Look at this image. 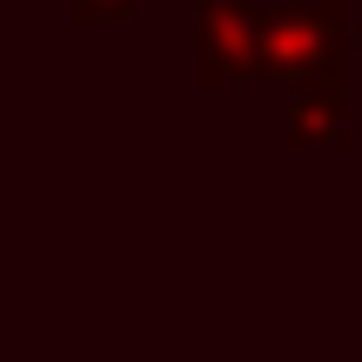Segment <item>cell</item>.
Returning <instances> with one entry per match:
<instances>
[{
  "mask_svg": "<svg viewBox=\"0 0 362 362\" xmlns=\"http://www.w3.org/2000/svg\"><path fill=\"white\" fill-rule=\"evenodd\" d=\"M349 13L342 0H302V7H269L262 13V81H309L342 67Z\"/></svg>",
  "mask_w": 362,
  "mask_h": 362,
  "instance_id": "cell-1",
  "label": "cell"
},
{
  "mask_svg": "<svg viewBox=\"0 0 362 362\" xmlns=\"http://www.w3.org/2000/svg\"><path fill=\"white\" fill-rule=\"evenodd\" d=\"M262 13L255 0H202L194 13V81L228 88V81L262 74Z\"/></svg>",
  "mask_w": 362,
  "mask_h": 362,
  "instance_id": "cell-2",
  "label": "cell"
},
{
  "mask_svg": "<svg viewBox=\"0 0 362 362\" xmlns=\"http://www.w3.org/2000/svg\"><path fill=\"white\" fill-rule=\"evenodd\" d=\"M288 141H296V148H342V141H349V128H342V67L296 81Z\"/></svg>",
  "mask_w": 362,
  "mask_h": 362,
  "instance_id": "cell-3",
  "label": "cell"
},
{
  "mask_svg": "<svg viewBox=\"0 0 362 362\" xmlns=\"http://www.w3.org/2000/svg\"><path fill=\"white\" fill-rule=\"evenodd\" d=\"M141 0H67V21L74 27H94V21H121V13H134Z\"/></svg>",
  "mask_w": 362,
  "mask_h": 362,
  "instance_id": "cell-4",
  "label": "cell"
}]
</instances>
